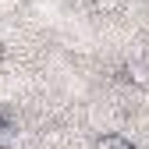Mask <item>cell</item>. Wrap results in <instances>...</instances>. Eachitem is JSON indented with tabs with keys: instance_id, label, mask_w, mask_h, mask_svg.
I'll list each match as a JSON object with an SVG mask.
<instances>
[{
	"instance_id": "1",
	"label": "cell",
	"mask_w": 149,
	"mask_h": 149,
	"mask_svg": "<svg viewBox=\"0 0 149 149\" xmlns=\"http://www.w3.org/2000/svg\"><path fill=\"white\" fill-rule=\"evenodd\" d=\"M92 149H135L132 142H128L124 135H103V139H96V146Z\"/></svg>"
},
{
	"instance_id": "2",
	"label": "cell",
	"mask_w": 149,
	"mask_h": 149,
	"mask_svg": "<svg viewBox=\"0 0 149 149\" xmlns=\"http://www.w3.org/2000/svg\"><path fill=\"white\" fill-rule=\"evenodd\" d=\"M124 78H128V82H135V85H149V74H146V68H139V64L124 68Z\"/></svg>"
},
{
	"instance_id": "3",
	"label": "cell",
	"mask_w": 149,
	"mask_h": 149,
	"mask_svg": "<svg viewBox=\"0 0 149 149\" xmlns=\"http://www.w3.org/2000/svg\"><path fill=\"white\" fill-rule=\"evenodd\" d=\"M4 132H7V124H4V117H0V142H4Z\"/></svg>"
},
{
	"instance_id": "4",
	"label": "cell",
	"mask_w": 149,
	"mask_h": 149,
	"mask_svg": "<svg viewBox=\"0 0 149 149\" xmlns=\"http://www.w3.org/2000/svg\"><path fill=\"white\" fill-rule=\"evenodd\" d=\"M0 61H4V46H0Z\"/></svg>"
}]
</instances>
